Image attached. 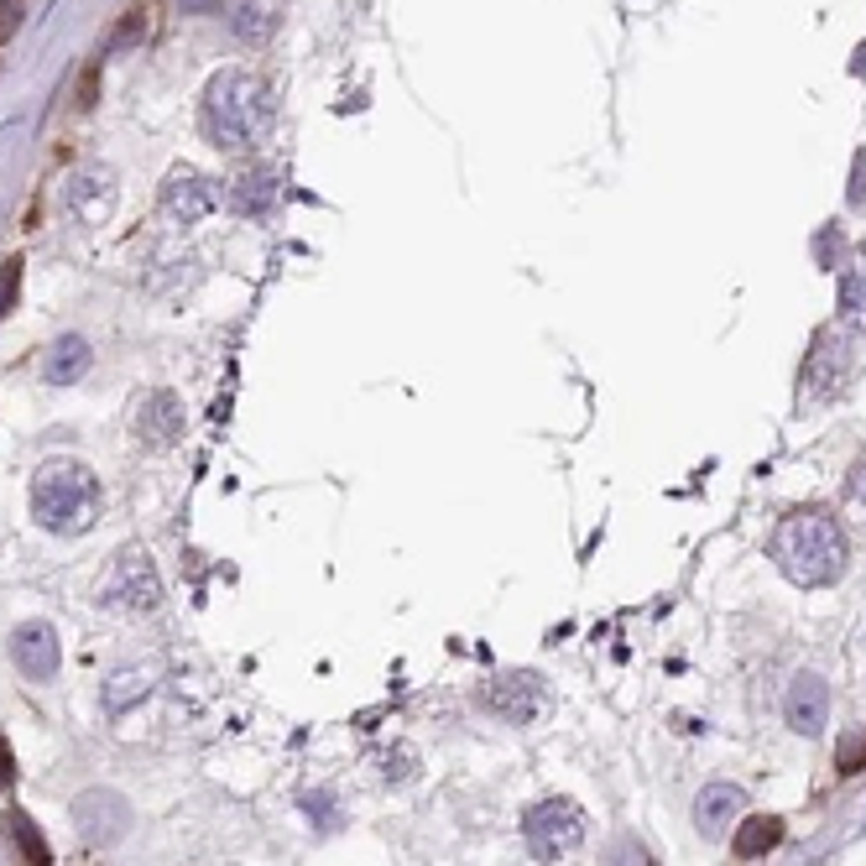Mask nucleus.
Returning a JSON list of instances; mask_svg holds the SVG:
<instances>
[{
  "label": "nucleus",
  "instance_id": "6ab92c4d",
  "mask_svg": "<svg viewBox=\"0 0 866 866\" xmlns=\"http://www.w3.org/2000/svg\"><path fill=\"white\" fill-rule=\"evenodd\" d=\"M5 830H11V841L22 845L26 866H52V856H47V841H43V830L32 825V815H22V809H11V815H5Z\"/></svg>",
  "mask_w": 866,
  "mask_h": 866
},
{
  "label": "nucleus",
  "instance_id": "f03ea898",
  "mask_svg": "<svg viewBox=\"0 0 866 866\" xmlns=\"http://www.w3.org/2000/svg\"><path fill=\"white\" fill-rule=\"evenodd\" d=\"M272 131V90L251 69H225L204 90V137L220 152H251Z\"/></svg>",
  "mask_w": 866,
  "mask_h": 866
},
{
  "label": "nucleus",
  "instance_id": "412c9836",
  "mask_svg": "<svg viewBox=\"0 0 866 866\" xmlns=\"http://www.w3.org/2000/svg\"><path fill=\"white\" fill-rule=\"evenodd\" d=\"M146 689H152V684L141 679V674H116V679L105 684V704L120 715V710H131L137 700H146Z\"/></svg>",
  "mask_w": 866,
  "mask_h": 866
},
{
  "label": "nucleus",
  "instance_id": "c756f323",
  "mask_svg": "<svg viewBox=\"0 0 866 866\" xmlns=\"http://www.w3.org/2000/svg\"><path fill=\"white\" fill-rule=\"evenodd\" d=\"M11 783H16V757H11L5 736H0V788H11Z\"/></svg>",
  "mask_w": 866,
  "mask_h": 866
},
{
  "label": "nucleus",
  "instance_id": "bb28decb",
  "mask_svg": "<svg viewBox=\"0 0 866 866\" xmlns=\"http://www.w3.org/2000/svg\"><path fill=\"white\" fill-rule=\"evenodd\" d=\"M845 199L866 210V152H856V173H851V188H845Z\"/></svg>",
  "mask_w": 866,
  "mask_h": 866
},
{
  "label": "nucleus",
  "instance_id": "9d476101",
  "mask_svg": "<svg viewBox=\"0 0 866 866\" xmlns=\"http://www.w3.org/2000/svg\"><path fill=\"white\" fill-rule=\"evenodd\" d=\"M543 679L538 674H501V679L491 684V695H486V704H491L501 721H517V726H527L533 715L543 710Z\"/></svg>",
  "mask_w": 866,
  "mask_h": 866
},
{
  "label": "nucleus",
  "instance_id": "4be33fe9",
  "mask_svg": "<svg viewBox=\"0 0 866 866\" xmlns=\"http://www.w3.org/2000/svg\"><path fill=\"white\" fill-rule=\"evenodd\" d=\"M16 293H22V257L0 261V319L16 308Z\"/></svg>",
  "mask_w": 866,
  "mask_h": 866
},
{
  "label": "nucleus",
  "instance_id": "423d86ee",
  "mask_svg": "<svg viewBox=\"0 0 866 866\" xmlns=\"http://www.w3.org/2000/svg\"><path fill=\"white\" fill-rule=\"evenodd\" d=\"M73 825H79V835L84 845H116L126 830H131V809H126V798L110 794V788H99V794H79L73 798Z\"/></svg>",
  "mask_w": 866,
  "mask_h": 866
},
{
  "label": "nucleus",
  "instance_id": "9b49d317",
  "mask_svg": "<svg viewBox=\"0 0 866 866\" xmlns=\"http://www.w3.org/2000/svg\"><path fill=\"white\" fill-rule=\"evenodd\" d=\"M747 815V794L736 788V783H710L700 798H695V825H700V835L710 841H726V830H736Z\"/></svg>",
  "mask_w": 866,
  "mask_h": 866
},
{
  "label": "nucleus",
  "instance_id": "6e6552de",
  "mask_svg": "<svg viewBox=\"0 0 866 866\" xmlns=\"http://www.w3.org/2000/svg\"><path fill=\"white\" fill-rule=\"evenodd\" d=\"M214 204H220V188H214V178L193 173V167H173V173H167V183H163V210L173 214V220L193 225V220H204Z\"/></svg>",
  "mask_w": 866,
  "mask_h": 866
},
{
  "label": "nucleus",
  "instance_id": "393cba45",
  "mask_svg": "<svg viewBox=\"0 0 866 866\" xmlns=\"http://www.w3.org/2000/svg\"><path fill=\"white\" fill-rule=\"evenodd\" d=\"M862 768H866V726L841 742V773L851 778V773H862Z\"/></svg>",
  "mask_w": 866,
  "mask_h": 866
},
{
  "label": "nucleus",
  "instance_id": "7c9ffc66",
  "mask_svg": "<svg viewBox=\"0 0 866 866\" xmlns=\"http://www.w3.org/2000/svg\"><path fill=\"white\" fill-rule=\"evenodd\" d=\"M225 0H183V11L188 16H210V11H220Z\"/></svg>",
  "mask_w": 866,
  "mask_h": 866
},
{
  "label": "nucleus",
  "instance_id": "dca6fc26",
  "mask_svg": "<svg viewBox=\"0 0 866 866\" xmlns=\"http://www.w3.org/2000/svg\"><path fill=\"white\" fill-rule=\"evenodd\" d=\"M282 5L287 0H235V16H230L235 37L240 43H266L282 26Z\"/></svg>",
  "mask_w": 866,
  "mask_h": 866
},
{
  "label": "nucleus",
  "instance_id": "0eeeda50",
  "mask_svg": "<svg viewBox=\"0 0 866 866\" xmlns=\"http://www.w3.org/2000/svg\"><path fill=\"white\" fill-rule=\"evenodd\" d=\"M105 601L120 610H157L163 606V580H157V569L146 554H126L116 564V580L105 585Z\"/></svg>",
  "mask_w": 866,
  "mask_h": 866
},
{
  "label": "nucleus",
  "instance_id": "5701e85b",
  "mask_svg": "<svg viewBox=\"0 0 866 866\" xmlns=\"http://www.w3.org/2000/svg\"><path fill=\"white\" fill-rule=\"evenodd\" d=\"M845 512H851L866 527V460L851 470V475H845Z\"/></svg>",
  "mask_w": 866,
  "mask_h": 866
},
{
  "label": "nucleus",
  "instance_id": "2eb2a0df",
  "mask_svg": "<svg viewBox=\"0 0 866 866\" xmlns=\"http://www.w3.org/2000/svg\"><path fill=\"white\" fill-rule=\"evenodd\" d=\"M778 841H783V820H778V815H742V825L731 830V851L747 856V862L778 851Z\"/></svg>",
  "mask_w": 866,
  "mask_h": 866
},
{
  "label": "nucleus",
  "instance_id": "4468645a",
  "mask_svg": "<svg viewBox=\"0 0 866 866\" xmlns=\"http://www.w3.org/2000/svg\"><path fill=\"white\" fill-rule=\"evenodd\" d=\"M69 210L79 214L84 225L110 220V210H116V183H110V173H79L69 183Z\"/></svg>",
  "mask_w": 866,
  "mask_h": 866
},
{
  "label": "nucleus",
  "instance_id": "f3484780",
  "mask_svg": "<svg viewBox=\"0 0 866 866\" xmlns=\"http://www.w3.org/2000/svg\"><path fill=\"white\" fill-rule=\"evenodd\" d=\"M90 360H94L90 340H84V334H63V340L52 345V355H47V381H52V387H73L79 376L90 371Z\"/></svg>",
  "mask_w": 866,
  "mask_h": 866
},
{
  "label": "nucleus",
  "instance_id": "20e7f679",
  "mask_svg": "<svg viewBox=\"0 0 866 866\" xmlns=\"http://www.w3.org/2000/svg\"><path fill=\"white\" fill-rule=\"evenodd\" d=\"M522 841L538 862H559L569 851H580L585 841V815L569 804V798H543L522 815Z\"/></svg>",
  "mask_w": 866,
  "mask_h": 866
},
{
  "label": "nucleus",
  "instance_id": "c85d7f7f",
  "mask_svg": "<svg viewBox=\"0 0 866 866\" xmlns=\"http://www.w3.org/2000/svg\"><path fill=\"white\" fill-rule=\"evenodd\" d=\"M16 22H22V0H0V43L16 32Z\"/></svg>",
  "mask_w": 866,
  "mask_h": 866
},
{
  "label": "nucleus",
  "instance_id": "ddd939ff",
  "mask_svg": "<svg viewBox=\"0 0 866 866\" xmlns=\"http://www.w3.org/2000/svg\"><path fill=\"white\" fill-rule=\"evenodd\" d=\"M137 434L146 444H178V434H183V402L173 398V392H152L137 407Z\"/></svg>",
  "mask_w": 866,
  "mask_h": 866
},
{
  "label": "nucleus",
  "instance_id": "1a4fd4ad",
  "mask_svg": "<svg viewBox=\"0 0 866 866\" xmlns=\"http://www.w3.org/2000/svg\"><path fill=\"white\" fill-rule=\"evenodd\" d=\"M11 657H16V668H22L32 684H47L58 674V663H63V648H58V632H52L47 621H26V627H16V637H11Z\"/></svg>",
  "mask_w": 866,
  "mask_h": 866
},
{
  "label": "nucleus",
  "instance_id": "a211bd4d",
  "mask_svg": "<svg viewBox=\"0 0 866 866\" xmlns=\"http://www.w3.org/2000/svg\"><path fill=\"white\" fill-rule=\"evenodd\" d=\"M841 313L845 324H856L866 334V240L851 251L845 261V277H841Z\"/></svg>",
  "mask_w": 866,
  "mask_h": 866
},
{
  "label": "nucleus",
  "instance_id": "7ed1b4c3",
  "mask_svg": "<svg viewBox=\"0 0 866 866\" xmlns=\"http://www.w3.org/2000/svg\"><path fill=\"white\" fill-rule=\"evenodd\" d=\"M32 517L52 533H84L99 517V481L84 460H47L32 475Z\"/></svg>",
  "mask_w": 866,
  "mask_h": 866
},
{
  "label": "nucleus",
  "instance_id": "2f4dec72",
  "mask_svg": "<svg viewBox=\"0 0 866 866\" xmlns=\"http://www.w3.org/2000/svg\"><path fill=\"white\" fill-rule=\"evenodd\" d=\"M856 73H862V79H866V43L856 47Z\"/></svg>",
  "mask_w": 866,
  "mask_h": 866
},
{
  "label": "nucleus",
  "instance_id": "b1692460",
  "mask_svg": "<svg viewBox=\"0 0 866 866\" xmlns=\"http://www.w3.org/2000/svg\"><path fill=\"white\" fill-rule=\"evenodd\" d=\"M94 99H99V58H90V63H84V73H79V90H73V105H79V110H94Z\"/></svg>",
  "mask_w": 866,
  "mask_h": 866
},
{
  "label": "nucleus",
  "instance_id": "cd10ccee",
  "mask_svg": "<svg viewBox=\"0 0 866 866\" xmlns=\"http://www.w3.org/2000/svg\"><path fill=\"white\" fill-rule=\"evenodd\" d=\"M610 866H648V856H642V845L637 841H621L616 851H610Z\"/></svg>",
  "mask_w": 866,
  "mask_h": 866
},
{
  "label": "nucleus",
  "instance_id": "39448f33",
  "mask_svg": "<svg viewBox=\"0 0 866 866\" xmlns=\"http://www.w3.org/2000/svg\"><path fill=\"white\" fill-rule=\"evenodd\" d=\"M845 376H851V351L841 345L835 329H820V334H815V351L804 360V376H798V407L809 413V407L830 402L845 387Z\"/></svg>",
  "mask_w": 866,
  "mask_h": 866
},
{
  "label": "nucleus",
  "instance_id": "aec40b11",
  "mask_svg": "<svg viewBox=\"0 0 866 866\" xmlns=\"http://www.w3.org/2000/svg\"><path fill=\"white\" fill-rule=\"evenodd\" d=\"M272 199H277V188H272L266 173H251V178L235 183V210L240 214H266L272 210Z\"/></svg>",
  "mask_w": 866,
  "mask_h": 866
},
{
  "label": "nucleus",
  "instance_id": "a878e982",
  "mask_svg": "<svg viewBox=\"0 0 866 866\" xmlns=\"http://www.w3.org/2000/svg\"><path fill=\"white\" fill-rule=\"evenodd\" d=\"M146 32V11H126V22L116 26V37H110V47H131Z\"/></svg>",
  "mask_w": 866,
  "mask_h": 866
},
{
  "label": "nucleus",
  "instance_id": "f8f14e48",
  "mask_svg": "<svg viewBox=\"0 0 866 866\" xmlns=\"http://www.w3.org/2000/svg\"><path fill=\"white\" fill-rule=\"evenodd\" d=\"M783 715L798 736H820L825 721H830V689H825L820 674H798L788 684V700H783Z\"/></svg>",
  "mask_w": 866,
  "mask_h": 866
},
{
  "label": "nucleus",
  "instance_id": "f257e3e1",
  "mask_svg": "<svg viewBox=\"0 0 866 866\" xmlns=\"http://www.w3.org/2000/svg\"><path fill=\"white\" fill-rule=\"evenodd\" d=\"M773 564L804 590L835 585L851 564V543H845L841 517L830 507H798L773 527Z\"/></svg>",
  "mask_w": 866,
  "mask_h": 866
}]
</instances>
